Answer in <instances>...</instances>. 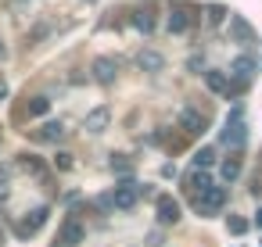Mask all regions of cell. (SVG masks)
<instances>
[{"label": "cell", "mask_w": 262, "mask_h": 247, "mask_svg": "<svg viewBox=\"0 0 262 247\" xmlns=\"http://www.w3.org/2000/svg\"><path fill=\"white\" fill-rule=\"evenodd\" d=\"M244 140H248V129H244V118H241V108H237V111H230V118H226L223 143H230L233 151H241V147H244Z\"/></svg>", "instance_id": "1"}, {"label": "cell", "mask_w": 262, "mask_h": 247, "mask_svg": "<svg viewBox=\"0 0 262 247\" xmlns=\"http://www.w3.org/2000/svg\"><path fill=\"white\" fill-rule=\"evenodd\" d=\"M137 197H140V186H133V183H122V186H115V193H112V197H104V204L129 211V208L137 204Z\"/></svg>", "instance_id": "2"}, {"label": "cell", "mask_w": 262, "mask_h": 247, "mask_svg": "<svg viewBox=\"0 0 262 247\" xmlns=\"http://www.w3.org/2000/svg\"><path fill=\"white\" fill-rule=\"evenodd\" d=\"M194 204H198L201 215H215V211L226 204V190H223V186H212V190H205L201 197H194Z\"/></svg>", "instance_id": "3"}, {"label": "cell", "mask_w": 262, "mask_h": 247, "mask_svg": "<svg viewBox=\"0 0 262 247\" xmlns=\"http://www.w3.org/2000/svg\"><path fill=\"white\" fill-rule=\"evenodd\" d=\"M255 68H258V65H255V58H248V54H241V58H233V61H230V76H233L237 83H248V79L255 76Z\"/></svg>", "instance_id": "4"}, {"label": "cell", "mask_w": 262, "mask_h": 247, "mask_svg": "<svg viewBox=\"0 0 262 247\" xmlns=\"http://www.w3.org/2000/svg\"><path fill=\"white\" fill-rule=\"evenodd\" d=\"M180 129H183V133H190V136L205 133V115H201V111H194V108H183V111H180Z\"/></svg>", "instance_id": "5"}, {"label": "cell", "mask_w": 262, "mask_h": 247, "mask_svg": "<svg viewBox=\"0 0 262 247\" xmlns=\"http://www.w3.org/2000/svg\"><path fill=\"white\" fill-rule=\"evenodd\" d=\"M115 76H119V65H115L112 58H97V61H94V79H97V83L112 86V83H115Z\"/></svg>", "instance_id": "6"}, {"label": "cell", "mask_w": 262, "mask_h": 247, "mask_svg": "<svg viewBox=\"0 0 262 247\" xmlns=\"http://www.w3.org/2000/svg\"><path fill=\"white\" fill-rule=\"evenodd\" d=\"M190 22H194V11H190V8H172V15H169V33H187Z\"/></svg>", "instance_id": "7"}, {"label": "cell", "mask_w": 262, "mask_h": 247, "mask_svg": "<svg viewBox=\"0 0 262 247\" xmlns=\"http://www.w3.org/2000/svg\"><path fill=\"white\" fill-rule=\"evenodd\" d=\"M205 86H208L212 93H230V76L219 72V68H208V72H205Z\"/></svg>", "instance_id": "8"}, {"label": "cell", "mask_w": 262, "mask_h": 247, "mask_svg": "<svg viewBox=\"0 0 262 247\" xmlns=\"http://www.w3.org/2000/svg\"><path fill=\"white\" fill-rule=\"evenodd\" d=\"M158 222H165V226L180 222V204L172 197H158Z\"/></svg>", "instance_id": "9"}, {"label": "cell", "mask_w": 262, "mask_h": 247, "mask_svg": "<svg viewBox=\"0 0 262 247\" xmlns=\"http://www.w3.org/2000/svg\"><path fill=\"white\" fill-rule=\"evenodd\" d=\"M79 240H83V226H79L76 218H69V222L61 226V236H58V243H61V247H76Z\"/></svg>", "instance_id": "10"}, {"label": "cell", "mask_w": 262, "mask_h": 247, "mask_svg": "<svg viewBox=\"0 0 262 247\" xmlns=\"http://www.w3.org/2000/svg\"><path fill=\"white\" fill-rule=\"evenodd\" d=\"M230 33H233V40H237V43H251V40H255L251 26H248L241 15H230Z\"/></svg>", "instance_id": "11"}, {"label": "cell", "mask_w": 262, "mask_h": 247, "mask_svg": "<svg viewBox=\"0 0 262 247\" xmlns=\"http://www.w3.org/2000/svg\"><path fill=\"white\" fill-rule=\"evenodd\" d=\"M137 65H140L144 72H162V68H165V58H162L158 51H140V54H137Z\"/></svg>", "instance_id": "12"}, {"label": "cell", "mask_w": 262, "mask_h": 247, "mask_svg": "<svg viewBox=\"0 0 262 247\" xmlns=\"http://www.w3.org/2000/svg\"><path fill=\"white\" fill-rule=\"evenodd\" d=\"M187 183H190V190H194V197H201L205 190H212V186H215V183H212V176H208L205 168H194Z\"/></svg>", "instance_id": "13"}, {"label": "cell", "mask_w": 262, "mask_h": 247, "mask_svg": "<svg viewBox=\"0 0 262 247\" xmlns=\"http://www.w3.org/2000/svg\"><path fill=\"white\" fill-rule=\"evenodd\" d=\"M43 222H47V208H36V211H33L29 218H22L18 233H22V236H33V233H36V229H40Z\"/></svg>", "instance_id": "14"}, {"label": "cell", "mask_w": 262, "mask_h": 247, "mask_svg": "<svg viewBox=\"0 0 262 247\" xmlns=\"http://www.w3.org/2000/svg\"><path fill=\"white\" fill-rule=\"evenodd\" d=\"M108 118H112V115H108V108H97V111H90V115H86V129H90V133H104Z\"/></svg>", "instance_id": "15"}, {"label": "cell", "mask_w": 262, "mask_h": 247, "mask_svg": "<svg viewBox=\"0 0 262 247\" xmlns=\"http://www.w3.org/2000/svg\"><path fill=\"white\" fill-rule=\"evenodd\" d=\"M133 26L140 29V33H155V11L147 8V11H137L133 15Z\"/></svg>", "instance_id": "16"}, {"label": "cell", "mask_w": 262, "mask_h": 247, "mask_svg": "<svg viewBox=\"0 0 262 247\" xmlns=\"http://www.w3.org/2000/svg\"><path fill=\"white\" fill-rule=\"evenodd\" d=\"M237 176H241V154H230V158L223 161V179H226V183H233Z\"/></svg>", "instance_id": "17"}, {"label": "cell", "mask_w": 262, "mask_h": 247, "mask_svg": "<svg viewBox=\"0 0 262 247\" xmlns=\"http://www.w3.org/2000/svg\"><path fill=\"white\" fill-rule=\"evenodd\" d=\"M61 136H65V126H61V122H47V126L36 133V140H61Z\"/></svg>", "instance_id": "18"}, {"label": "cell", "mask_w": 262, "mask_h": 247, "mask_svg": "<svg viewBox=\"0 0 262 247\" xmlns=\"http://www.w3.org/2000/svg\"><path fill=\"white\" fill-rule=\"evenodd\" d=\"M226 229H230L233 236H244V233H248V222H244L241 215H226Z\"/></svg>", "instance_id": "19"}, {"label": "cell", "mask_w": 262, "mask_h": 247, "mask_svg": "<svg viewBox=\"0 0 262 247\" xmlns=\"http://www.w3.org/2000/svg\"><path fill=\"white\" fill-rule=\"evenodd\" d=\"M47 111H51V101H47V97H33V101H29V115L40 118V115H47Z\"/></svg>", "instance_id": "20"}, {"label": "cell", "mask_w": 262, "mask_h": 247, "mask_svg": "<svg viewBox=\"0 0 262 247\" xmlns=\"http://www.w3.org/2000/svg\"><path fill=\"white\" fill-rule=\"evenodd\" d=\"M212 161H215V151H212V147H201V151L194 154V165H198V168H208Z\"/></svg>", "instance_id": "21"}, {"label": "cell", "mask_w": 262, "mask_h": 247, "mask_svg": "<svg viewBox=\"0 0 262 247\" xmlns=\"http://www.w3.org/2000/svg\"><path fill=\"white\" fill-rule=\"evenodd\" d=\"M205 15H208V26H219V22H223V18H226V15H230V11H226V8H219V4H215V8H208V11H205Z\"/></svg>", "instance_id": "22"}, {"label": "cell", "mask_w": 262, "mask_h": 247, "mask_svg": "<svg viewBox=\"0 0 262 247\" xmlns=\"http://www.w3.org/2000/svg\"><path fill=\"white\" fill-rule=\"evenodd\" d=\"M58 168H72V154H58Z\"/></svg>", "instance_id": "23"}, {"label": "cell", "mask_w": 262, "mask_h": 247, "mask_svg": "<svg viewBox=\"0 0 262 247\" xmlns=\"http://www.w3.org/2000/svg\"><path fill=\"white\" fill-rule=\"evenodd\" d=\"M0 97H8V83L4 79H0Z\"/></svg>", "instance_id": "24"}, {"label": "cell", "mask_w": 262, "mask_h": 247, "mask_svg": "<svg viewBox=\"0 0 262 247\" xmlns=\"http://www.w3.org/2000/svg\"><path fill=\"white\" fill-rule=\"evenodd\" d=\"M255 226H258V229H262V208H258V215H255Z\"/></svg>", "instance_id": "25"}, {"label": "cell", "mask_w": 262, "mask_h": 247, "mask_svg": "<svg viewBox=\"0 0 262 247\" xmlns=\"http://www.w3.org/2000/svg\"><path fill=\"white\" fill-rule=\"evenodd\" d=\"M8 58V51H4V40H0V61H4Z\"/></svg>", "instance_id": "26"}, {"label": "cell", "mask_w": 262, "mask_h": 247, "mask_svg": "<svg viewBox=\"0 0 262 247\" xmlns=\"http://www.w3.org/2000/svg\"><path fill=\"white\" fill-rule=\"evenodd\" d=\"M54 247H61V243H54Z\"/></svg>", "instance_id": "27"}]
</instances>
